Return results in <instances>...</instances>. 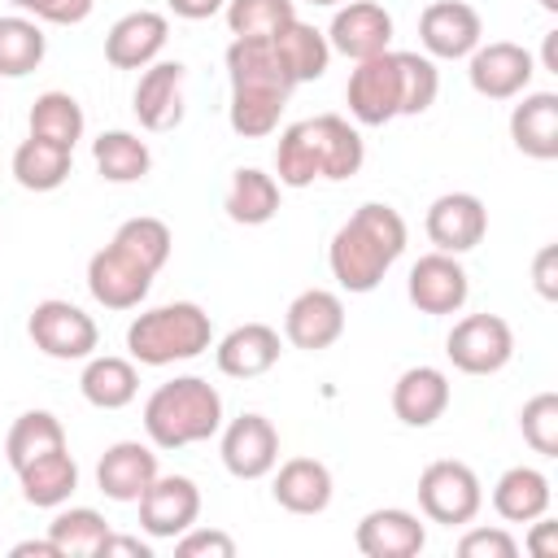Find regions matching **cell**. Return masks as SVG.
I'll return each instance as SVG.
<instances>
[{"label": "cell", "instance_id": "5", "mask_svg": "<svg viewBox=\"0 0 558 558\" xmlns=\"http://www.w3.org/2000/svg\"><path fill=\"white\" fill-rule=\"evenodd\" d=\"M484 484L480 475L458 458H436L418 475V510L440 527H462L480 514Z\"/></svg>", "mask_w": 558, "mask_h": 558}, {"label": "cell", "instance_id": "31", "mask_svg": "<svg viewBox=\"0 0 558 558\" xmlns=\"http://www.w3.org/2000/svg\"><path fill=\"white\" fill-rule=\"evenodd\" d=\"M70 166H74V148H61L39 135H26L13 148V179L26 192H57L70 179Z\"/></svg>", "mask_w": 558, "mask_h": 558}, {"label": "cell", "instance_id": "28", "mask_svg": "<svg viewBox=\"0 0 558 558\" xmlns=\"http://www.w3.org/2000/svg\"><path fill=\"white\" fill-rule=\"evenodd\" d=\"M78 392L87 405L96 410H122L135 401L140 392V371L131 357H113V353H92L83 375H78Z\"/></svg>", "mask_w": 558, "mask_h": 558}, {"label": "cell", "instance_id": "11", "mask_svg": "<svg viewBox=\"0 0 558 558\" xmlns=\"http://www.w3.org/2000/svg\"><path fill=\"white\" fill-rule=\"evenodd\" d=\"M418 44L427 57L462 61L484 44V22L466 0H432L418 13Z\"/></svg>", "mask_w": 558, "mask_h": 558}, {"label": "cell", "instance_id": "29", "mask_svg": "<svg viewBox=\"0 0 558 558\" xmlns=\"http://www.w3.org/2000/svg\"><path fill=\"white\" fill-rule=\"evenodd\" d=\"M549 501H554L549 475L536 471V466H510L493 484V510L506 523H532V519L549 514Z\"/></svg>", "mask_w": 558, "mask_h": 558}, {"label": "cell", "instance_id": "42", "mask_svg": "<svg viewBox=\"0 0 558 558\" xmlns=\"http://www.w3.org/2000/svg\"><path fill=\"white\" fill-rule=\"evenodd\" d=\"M519 432L541 458H558V392H536L519 410Z\"/></svg>", "mask_w": 558, "mask_h": 558}, {"label": "cell", "instance_id": "30", "mask_svg": "<svg viewBox=\"0 0 558 558\" xmlns=\"http://www.w3.org/2000/svg\"><path fill=\"white\" fill-rule=\"evenodd\" d=\"M270 44H275V52H279V61H283V70H288L292 83H314L331 65L327 35L318 26H310V22H301V17H292L288 26H279L270 35Z\"/></svg>", "mask_w": 558, "mask_h": 558}, {"label": "cell", "instance_id": "2", "mask_svg": "<svg viewBox=\"0 0 558 558\" xmlns=\"http://www.w3.org/2000/svg\"><path fill=\"white\" fill-rule=\"evenodd\" d=\"M405 218L384 205V201H366L357 205L331 235L327 244V266L331 279L344 292H375L384 283V275L392 270V262L405 253Z\"/></svg>", "mask_w": 558, "mask_h": 558}, {"label": "cell", "instance_id": "19", "mask_svg": "<svg viewBox=\"0 0 558 558\" xmlns=\"http://www.w3.org/2000/svg\"><path fill=\"white\" fill-rule=\"evenodd\" d=\"M183 61H153L144 65L131 109L144 131H170L183 122Z\"/></svg>", "mask_w": 558, "mask_h": 558}, {"label": "cell", "instance_id": "36", "mask_svg": "<svg viewBox=\"0 0 558 558\" xmlns=\"http://www.w3.org/2000/svg\"><path fill=\"white\" fill-rule=\"evenodd\" d=\"M44 52H48V39L35 17L26 13L0 17V78H26L31 70H39Z\"/></svg>", "mask_w": 558, "mask_h": 558}, {"label": "cell", "instance_id": "26", "mask_svg": "<svg viewBox=\"0 0 558 558\" xmlns=\"http://www.w3.org/2000/svg\"><path fill=\"white\" fill-rule=\"evenodd\" d=\"M227 78H231V92L235 87H253V92H283V96H292V87H296L288 78L283 61H279L270 35L266 39H231V48H227Z\"/></svg>", "mask_w": 558, "mask_h": 558}, {"label": "cell", "instance_id": "4", "mask_svg": "<svg viewBox=\"0 0 558 558\" xmlns=\"http://www.w3.org/2000/svg\"><path fill=\"white\" fill-rule=\"evenodd\" d=\"M214 344V323L196 301H170L153 305L131 318L126 327V353L140 366H170L201 357Z\"/></svg>", "mask_w": 558, "mask_h": 558}, {"label": "cell", "instance_id": "3", "mask_svg": "<svg viewBox=\"0 0 558 558\" xmlns=\"http://www.w3.org/2000/svg\"><path fill=\"white\" fill-rule=\"evenodd\" d=\"M144 432L157 449H187L222 432V392L201 375H174L144 401Z\"/></svg>", "mask_w": 558, "mask_h": 558}, {"label": "cell", "instance_id": "13", "mask_svg": "<svg viewBox=\"0 0 558 558\" xmlns=\"http://www.w3.org/2000/svg\"><path fill=\"white\" fill-rule=\"evenodd\" d=\"M218 453H222V466L235 475V480H262L279 466V432L266 414H240L222 427V440H218Z\"/></svg>", "mask_w": 558, "mask_h": 558}, {"label": "cell", "instance_id": "51", "mask_svg": "<svg viewBox=\"0 0 558 558\" xmlns=\"http://www.w3.org/2000/svg\"><path fill=\"white\" fill-rule=\"evenodd\" d=\"M541 65L558 74V31H549V35H545V48H541Z\"/></svg>", "mask_w": 558, "mask_h": 558}, {"label": "cell", "instance_id": "35", "mask_svg": "<svg viewBox=\"0 0 558 558\" xmlns=\"http://www.w3.org/2000/svg\"><path fill=\"white\" fill-rule=\"evenodd\" d=\"M52 449H65V427L52 410H26V414L13 418L9 436H4V458H9L13 471L26 466L39 453H52Z\"/></svg>", "mask_w": 558, "mask_h": 558}, {"label": "cell", "instance_id": "37", "mask_svg": "<svg viewBox=\"0 0 558 558\" xmlns=\"http://www.w3.org/2000/svg\"><path fill=\"white\" fill-rule=\"evenodd\" d=\"M26 126L39 140H52L61 148H74L83 140V131H87V118H83V105L70 92H44V96H35Z\"/></svg>", "mask_w": 558, "mask_h": 558}, {"label": "cell", "instance_id": "15", "mask_svg": "<svg viewBox=\"0 0 558 558\" xmlns=\"http://www.w3.org/2000/svg\"><path fill=\"white\" fill-rule=\"evenodd\" d=\"M323 35H327L331 52H340L349 61H366V57L388 52V44H392V13L384 4H375V0H344Z\"/></svg>", "mask_w": 558, "mask_h": 558}, {"label": "cell", "instance_id": "32", "mask_svg": "<svg viewBox=\"0 0 558 558\" xmlns=\"http://www.w3.org/2000/svg\"><path fill=\"white\" fill-rule=\"evenodd\" d=\"M227 218L240 222V227H262L279 214V179L257 170V166H240L231 174V187H227V201H222Z\"/></svg>", "mask_w": 558, "mask_h": 558}, {"label": "cell", "instance_id": "23", "mask_svg": "<svg viewBox=\"0 0 558 558\" xmlns=\"http://www.w3.org/2000/svg\"><path fill=\"white\" fill-rule=\"evenodd\" d=\"M449 397L453 388L440 366H410L392 384V414L405 427H432L449 410Z\"/></svg>", "mask_w": 558, "mask_h": 558}, {"label": "cell", "instance_id": "9", "mask_svg": "<svg viewBox=\"0 0 558 558\" xmlns=\"http://www.w3.org/2000/svg\"><path fill=\"white\" fill-rule=\"evenodd\" d=\"M405 296L418 314H432V318H445V314H458L471 296V279L462 270V262L453 253H423L414 266H410V279H405Z\"/></svg>", "mask_w": 558, "mask_h": 558}, {"label": "cell", "instance_id": "27", "mask_svg": "<svg viewBox=\"0 0 558 558\" xmlns=\"http://www.w3.org/2000/svg\"><path fill=\"white\" fill-rule=\"evenodd\" d=\"M17 484H22V497L39 510H57L74 497L78 488V462L70 458V449H52V453H39L31 458L26 466L13 471Z\"/></svg>", "mask_w": 558, "mask_h": 558}, {"label": "cell", "instance_id": "49", "mask_svg": "<svg viewBox=\"0 0 558 558\" xmlns=\"http://www.w3.org/2000/svg\"><path fill=\"white\" fill-rule=\"evenodd\" d=\"M113 554H126V558H153V545H144L140 536H113V532H109L100 558H113Z\"/></svg>", "mask_w": 558, "mask_h": 558}, {"label": "cell", "instance_id": "18", "mask_svg": "<svg viewBox=\"0 0 558 558\" xmlns=\"http://www.w3.org/2000/svg\"><path fill=\"white\" fill-rule=\"evenodd\" d=\"M166 39H170L166 13H157V9L122 13L105 35V61L113 70H144V65H153L161 57Z\"/></svg>", "mask_w": 558, "mask_h": 558}, {"label": "cell", "instance_id": "43", "mask_svg": "<svg viewBox=\"0 0 558 558\" xmlns=\"http://www.w3.org/2000/svg\"><path fill=\"white\" fill-rule=\"evenodd\" d=\"M174 554L179 558H235V541L218 527H187L174 536Z\"/></svg>", "mask_w": 558, "mask_h": 558}, {"label": "cell", "instance_id": "53", "mask_svg": "<svg viewBox=\"0 0 558 558\" xmlns=\"http://www.w3.org/2000/svg\"><path fill=\"white\" fill-rule=\"evenodd\" d=\"M305 4H344V0H305Z\"/></svg>", "mask_w": 558, "mask_h": 558}, {"label": "cell", "instance_id": "38", "mask_svg": "<svg viewBox=\"0 0 558 558\" xmlns=\"http://www.w3.org/2000/svg\"><path fill=\"white\" fill-rule=\"evenodd\" d=\"M283 105H288L283 92L235 87V92H231V105H227V122H231L235 135H244V140H262V135H270V131L279 126Z\"/></svg>", "mask_w": 558, "mask_h": 558}, {"label": "cell", "instance_id": "48", "mask_svg": "<svg viewBox=\"0 0 558 558\" xmlns=\"http://www.w3.org/2000/svg\"><path fill=\"white\" fill-rule=\"evenodd\" d=\"M166 4H170V13L183 17V22H205V17L222 13L227 0H166Z\"/></svg>", "mask_w": 558, "mask_h": 558}, {"label": "cell", "instance_id": "25", "mask_svg": "<svg viewBox=\"0 0 558 558\" xmlns=\"http://www.w3.org/2000/svg\"><path fill=\"white\" fill-rule=\"evenodd\" d=\"M510 140L532 161L558 157V96L554 92H523L510 109Z\"/></svg>", "mask_w": 558, "mask_h": 558}, {"label": "cell", "instance_id": "33", "mask_svg": "<svg viewBox=\"0 0 558 558\" xmlns=\"http://www.w3.org/2000/svg\"><path fill=\"white\" fill-rule=\"evenodd\" d=\"M109 532H113V527H109L105 514L92 510V506H70V510L57 506V514H52V523H48V541L57 545L61 558H100Z\"/></svg>", "mask_w": 558, "mask_h": 558}, {"label": "cell", "instance_id": "16", "mask_svg": "<svg viewBox=\"0 0 558 558\" xmlns=\"http://www.w3.org/2000/svg\"><path fill=\"white\" fill-rule=\"evenodd\" d=\"M153 279H157V275H153L148 266H140L131 253H122L118 244L96 248L92 262H87V292H92L96 305H105V310H135V305L148 296Z\"/></svg>", "mask_w": 558, "mask_h": 558}, {"label": "cell", "instance_id": "50", "mask_svg": "<svg viewBox=\"0 0 558 558\" xmlns=\"http://www.w3.org/2000/svg\"><path fill=\"white\" fill-rule=\"evenodd\" d=\"M26 554H35V558H61L48 536H44V541H17V545H13V558H26Z\"/></svg>", "mask_w": 558, "mask_h": 558}, {"label": "cell", "instance_id": "39", "mask_svg": "<svg viewBox=\"0 0 558 558\" xmlns=\"http://www.w3.org/2000/svg\"><path fill=\"white\" fill-rule=\"evenodd\" d=\"M109 244H118L122 253H131L140 266H148L153 275L170 262V248H174V235H170V227L161 222V218H153V214H140V218H126L118 231H113V240Z\"/></svg>", "mask_w": 558, "mask_h": 558}, {"label": "cell", "instance_id": "52", "mask_svg": "<svg viewBox=\"0 0 558 558\" xmlns=\"http://www.w3.org/2000/svg\"><path fill=\"white\" fill-rule=\"evenodd\" d=\"M541 9H549V13H558V0H541Z\"/></svg>", "mask_w": 558, "mask_h": 558}, {"label": "cell", "instance_id": "8", "mask_svg": "<svg viewBox=\"0 0 558 558\" xmlns=\"http://www.w3.org/2000/svg\"><path fill=\"white\" fill-rule=\"evenodd\" d=\"M344 100L353 122L362 126H384L392 118H401V70H397V52H379L366 61H353V74L344 83Z\"/></svg>", "mask_w": 558, "mask_h": 558}, {"label": "cell", "instance_id": "45", "mask_svg": "<svg viewBox=\"0 0 558 558\" xmlns=\"http://www.w3.org/2000/svg\"><path fill=\"white\" fill-rule=\"evenodd\" d=\"M458 554L462 558H514L519 554V541L506 527H471L458 541Z\"/></svg>", "mask_w": 558, "mask_h": 558}, {"label": "cell", "instance_id": "14", "mask_svg": "<svg viewBox=\"0 0 558 558\" xmlns=\"http://www.w3.org/2000/svg\"><path fill=\"white\" fill-rule=\"evenodd\" d=\"M344 336V301L331 288H305L283 314V340L305 353H323Z\"/></svg>", "mask_w": 558, "mask_h": 558}, {"label": "cell", "instance_id": "1", "mask_svg": "<svg viewBox=\"0 0 558 558\" xmlns=\"http://www.w3.org/2000/svg\"><path fill=\"white\" fill-rule=\"evenodd\" d=\"M366 161V144L357 135V126H349V118L340 113H318V118H301L292 126H283L279 144H275V179L279 187H310L318 179L340 183L353 179Z\"/></svg>", "mask_w": 558, "mask_h": 558}, {"label": "cell", "instance_id": "47", "mask_svg": "<svg viewBox=\"0 0 558 558\" xmlns=\"http://www.w3.org/2000/svg\"><path fill=\"white\" fill-rule=\"evenodd\" d=\"M527 549H532L536 558H558V523H549L545 514H541V519H532Z\"/></svg>", "mask_w": 558, "mask_h": 558}, {"label": "cell", "instance_id": "21", "mask_svg": "<svg viewBox=\"0 0 558 558\" xmlns=\"http://www.w3.org/2000/svg\"><path fill=\"white\" fill-rule=\"evenodd\" d=\"M353 541L366 558H414L427 545V532H423L418 514H410L401 506H379V510L362 514Z\"/></svg>", "mask_w": 558, "mask_h": 558}, {"label": "cell", "instance_id": "41", "mask_svg": "<svg viewBox=\"0 0 558 558\" xmlns=\"http://www.w3.org/2000/svg\"><path fill=\"white\" fill-rule=\"evenodd\" d=\"M397 70H401V118L427 113L436 105V92H440L436 61L423 52H397Z\"/></svg>", "mask_w": 558, "mask_h": 558}, {"label": "cell", "instance_id": "34", "mask_svg": "<svg viewBox=\"0 0 558 558\" xmlns=\"http://www.w3.org/2000/svg\"><path fill=\"white\" fill-rule=\"evenodd\" d=\"M92 161L109 183H140L153 166V153L135 131H105L92 140Z\"/></svg>", "mask_w": 558, "mask_h": 558}, {"label": "cell", "instance_id": "17", "mask_svg": "<svg viewBox=\"0 0 558 558\" xmlns=\"http://www.w3.org/2000/svg\"><path fill=\"white\" fill-rule=\"evenodd\" d=\"M427 240L440 248V253H471L484 235H488V209L475 192H445L427 205Z\"/></svg>", "mask_w": 558, "mask_h": 558}, {"label": "cell", "instance_id": "20", "mask_svg": "<svg viewBox=\"0 0 558 558\" xmlns=\"http://www.w3.org/2000/svg\"><path fill=\"white\" fill-rule=\"evenodd\" d=\"M153 480H157V453L140 440H113L96 462V488L122 506H135Z\"/></svg>", "mask_w": 558, "mask_h": 558}, {"label": "cell", "instance_id": "6", "mask_svg": "<svg viewBox=\"0 0 558 558\" xmlns=\"http://www.w3.org/2000/svg\"><path fill=\"white\" fill-rule=\"evenodd\" d=\"M26 336L35 340V349L52 362H87L100 344V327L92 314H83L74 301L48 296L31 310L26 318Z\"/></svg>", "mask_w": 558, "mask_h": 558}, {"label": "cell", "instance_id": "40", "mask_svg": "<svg viewBox=\"0 0 558 558\" xmlns=\"http://www.w3.org/2000/svg\"><path fill=\"white\" fill-rule=\"evenodd\" d=\"M222 13L235 39H266L296 17V4L292 0H227Z\"/></svg>", "mask_w": 558, "mask_h": 558}, {"label": "cell", "instance_id": "12", "mask_svg": "<svg viewBox=\"0 0 558 558\" xmlns=\"http://www.w3.org/2000/svg\"><path fill=\"white\" fill-rule=\"evenodd\" d=\"M135 506H140V527L153 541H174L179 532H187L201 519V488L187 475L157 471V480L144 488V497Z\"/></svg>", "mask_w": 558, "mask_h": 558}, {"label": "cell", "instance_id": "10", "mask_svg": "<svg viewBox=\"0 0 558 558\" xmlns=\"http://www.w3.org/2000/svg\"><path fill=\"white\" fill-rule=\"evenodd\" d=\"M532 74H536V57L523 44H510V39L480 44L466 57V78H471V87L484 100H514V96H523Z\"/></svg>", "mask_w": 558, "mask_h": 558}, {"label": "cell", "instance_id": "44", "mask_svg": "<svg viewBox=\"0 0 558 558\" xmlns=\"http://www.w3.org/2000/svg\"><path fill=\"white\" fill-rule=\"evenodd\" d=\"M13 9H22L26 17H35V22H52V26H78V22H87V13H92V4L96 0H9Z\"/></svg>", "mask_w": 558, "mask_h": 558}, {"label": "cell", "instance_id": "7", "mask_svg": "<svg viewBox=\"0 0 558 558\" xmlns=\"http://www.w3.org/2000/svg\"><path fill=\"white\" fill-rule=\"evenodd\" d=\"M445 357L462 375H497L514 357V331L501 314H466L449 327Z\"/></svg>", "mask_w": 558, "mask_h": 558}, {"label": "cell", "instance_id": "22", "mask_svg": "<svg viewBox=\"0 0 558 558\" xmlns=\"http://www.w3.org/2000/svg\"><path fill=\"white\" fill-rule=\"evenodd\" d=\"M279 353H283V340H279V331L270 323H240L214 349L218 371L231 375V379H257V375H266L279 362Z\"/></svg>", "mask_w": 558, "mask_h": 558}, {"label": "cell", "instance_id": "46", "mask_svg": "<svg viewBox=\"0 0 558 558\" xmlns=\"http://www.w3.org/2000/svg\"><path fill=\"white\" fill-rule=\"evenodd\" d=\"M532 283L545 301H558V244H541L532 257Z\"/></svg>", "mask_w": 558, "mask_h": 558}, {"label": "cell", "instance_id": "24", "mask_svg": "<svg viewBox=\"0 0 558 558\" xmlns=\"http://www.w3.org/2000/svg\"><path fill=\"white\" fill-rule=\"evenodd\" d=\"M331 493H336L331 471L318 458H288L275 471V484H270V497L288 514H323L331 506Z\"/></svg>", "mask_w": 558, "mask_h": 558}]
</instances>
